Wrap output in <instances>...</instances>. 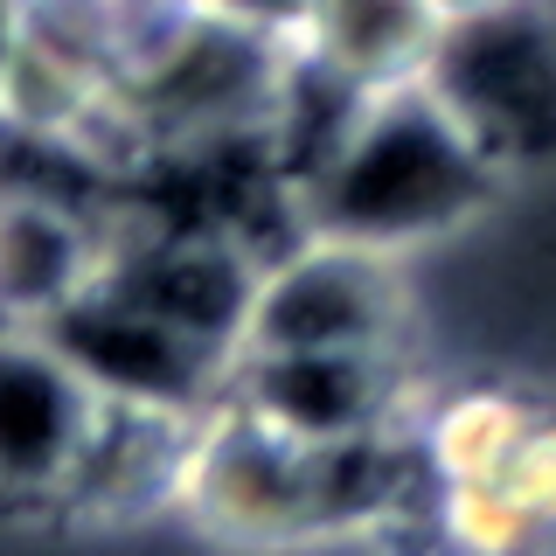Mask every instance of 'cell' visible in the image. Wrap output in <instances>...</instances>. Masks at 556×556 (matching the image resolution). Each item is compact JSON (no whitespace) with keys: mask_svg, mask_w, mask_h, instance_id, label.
I'll return each mask as SVG.
<instances>
[{"mask_svg":"<svg viewBox=\"0 0 556 556\" xmlns=\"http://www.w3.org/2000/svg\"><path fill=\"white\" fill-rule=\"evenodd\" d=\"M439 35L445 14L431 0H313L292 49L355 91H390L425 77Z\"/></svg>","mask_w":556,"mask_h":556,"instance_id":"cell-10","label":"cell"},{"mask_svg":"<svg viewBox=\"0 0 556 556\" xmlns=\"http://www.w3.org/2000/svg\"><path fill=\"white\" fill-rule=\"evenodd\" d=\"M104 223L70 195H0V320H49L104 271Z\"/></svg>","mask_w":556,"mask_h":556,"instance_id":"cell-9","label":"cell"},{"mask_svg":"<svg viewBox=\"0 0 556 556\" xmlns=\"http://www.w3.org/2000/svg\"><path fill=\"white\" fill-rule=\"evenodd\" d=\"M535 417V404H521L501 382H466V390L431 396L425 417H410V445L425 459L431 486L445 480H501L508 452L521 439V425Z\"/></svg>","mask_w":556,"mask_h":556,"instance_id":"cell-11","label":"cell"},{"mask_svg":"<svg viewBox=\"0 0 556 556\" xmlns=\"http://www.w3.org/2000/svg\"><path fill=\"white\" fill-rule=\"evenodd\" d=\"M257 278H265V251H251L237 230H112L98 286L237 355Z\"/></svg>","mask_w":556,"mask_h":556,"instance_id":"cell-7","label":"cell"},{"mask_svg":"<svg viewBox=\"0 0 556 556\" xmlns=\"http://www.w3.org/2000/svg\"><path fill=\"white\" fill-rule=\"evenodd\" d=\"M404 334H410V300L396 278V257L300 230L292 251L265 257L237 355H278V348L404 355Z\"/></svg>","mask_w":556,"mask_h":556,"instance_id":"cell-4","label":"cell"},{"mask_svg":"<svg viewBox=\"0 0 556 556\" xmlns=\"http://www.w3.org/2000/svg\"><path fill=\"white\" fill-rule=\"evenodd\" d=\"M104 396L35 320H0V508L63 515Z\"/></svg>","mask_w":556,"mask_h":556,"instance_id":"cell-5","label":"cell"},{"mask_svg":"<svg viewBox=\"0 0 556 556\" xmlns=\"http://www.w3.org/2000/svg\"><path fill=\"white\" fill-rule=\"evenodd\" d=\"M508 181L425 84H390L348 118L306 174H292L300 230L404 257L473 223Z\"/></svg>","mask_w":556,"mask_h":556,"instance_id":"cell-1","label":"cell"},{"mask_svg":"<svg viewBox=\"0 0 556 556\" xmlns=\"http://www.w3.org/2000/svg\"><path fill=\"white\" fill-rule=\"evenodd\" d=\"M216 14H230V22L271 35V42H292L300 35V22L313 14V0H208Z\"/></svg>","mask_w":556,"mask_h":556,"instance_id":"cell-14","label":"cell"},{"mask_svg":"<svg viewBox=\"0 0 556 556\" xmlns=\"http://www.w3.org/2000/svg\"><path fill=\"white\" fill-rule=\"evenodd\" d=\"M22 8H28V0H0V77H8V56H14V35H22Z\"/></svg>","mask_w":556,"mask_h":556,"instance_id":"cell-15","label":"cell"},{"mask_svg":"<svg viewBox=\"0 0 556 556\" xmlns=\"http://www.w3.org/2000/svg\"><path fill=\"white\" fill-rule=\"evenodd\" d=\"M425 529L452 549L473 556H508V549H543V521L508 494V480H445L425 494Z\"/></svg>","mask_w":556,"mask_h":556,"instance_id":"cell-12","label":"cell"},{"mask_svg":"<svg viewBox=\"0 0 556 556\" xmlns=\"http://www.w3.org/2000/svg\"><path fill=\"white\" fill-rule=\"evenodd\" d=\"M230 396L265 425L313 452L355 445L376 431H404V355H355V348H278L237 355Z\"/></svg>","mask_w":556,"mask_h":556,"instance_id":"cell-8","label":"cell"},{"mask_svg":"<svg viewBox=\"0 0 556 556\" xmlns=\"http://www.w3.org/2000/svg\"><path fill=\"white\" fill-rule=\"evenodd\" d=\"M501 480H508V494L521 508L543 521V535H556V410H535L529 425H521Z\"/></svg>","mask_w":556,"mask_h":556,"instance_id":"cell-13","label":"cell"},{"mask_svg":"<svg viewBox=\"0 0 556 556\" xmlns=\"http://www.w3.org/2000/svg\"><path fill=\"white\" fill-rule=\"evenodd\" d=\"M431 8H439L445 22H459V14H486V8H501V0H431Z\"/></svg>","mask_w":556,"mask_h":556,"instance_id":"cell-16","label":"cell"},{"mask_svg":"<svg viewBox=\"0 0 556 556\" xmlns=\"http://www.w3.org/2000/svg\"><path fill=\"white\" fill-rule=\"evenodd\" d=\"M202 535L223 543H306L327 535V486H320V452L265 425L251 404L230 390L188 417V445L174 466V501Z\"/></svg>","mask_w":556,"mask_h":556,"instance_id":"cell-2","label":"cell"},{"mask_svg":"<svg viewBox=\"0 0 556 556\" xmlns=\"http://www.w3.org/2000/svg\"><path fill=\"white\" fill-rule=\"evenodd\" d=\"M35 327H42V334L91 376V390L112 396V404L202 410V404H216V396L230 390V369H237L230 348H208L195 334H181L174 320L132 306L126 292L98 286V278Z\"/></svg>","mask_w":556,"mask_h":556,"instance_id":"cell-6","label":"cell"},{"mask_svg":"<svg viewBox=\"0 0 556 556\" xmlns=\"http://www.w3.org/2000/svg\"><path fill=\"white\" fill-rule=\"evenodd\" d=\"M417 84L501 174L556 161V22L535 0L445 22Z\"/></svg>","mask_w":556,"mask_h":556,"instance_id":"cell-3","label":"cell"}]
</instances>
